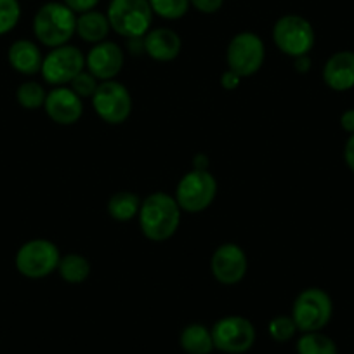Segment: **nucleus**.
<instances>
[{"instance_id": "nucleus-1", "label": "nucleus", "mask_w": 354, "mask_h": 354, "mask_svg": "<svg viewBox=\"0 0 354 354\" xmlns=\"http://www.w3.org/2000/svg\"><path fill=\"white\" fill-rule=\"evenodd\" d=\"M181 216L183 210L174 195L155 192L142 198L138 214L139 230L146 240L162 243L177 233L181 226Z\"/></svg>"}, {"instance_id": "nucleus-2", "label": "nucleus", "mask_w": 354, "mask_h": 354, "mask_svg": "<svg viewBox=\"0 0 354 354\" xmlns=\"http://www.w3.org/2000/svg\"><path fill=\"white\" fill-rule=\"evenodd\" d=\"M37 42L54 49L70 44L77 33V15L63 2H46L33 16Z\"/></svg>"}, {"instance_id": "nucleus-3", "label": "nucleus", "mask_w": 354, "mask_h": 354, "mask_svg": "<svg viewBox=\"0 0 354 354\" xmlns=\"http://www.w3.org/2000/svg\"><path fill=\"white\" fill-rule=\"evenodd\" d=\"M106 16L111 32L134 40L142 39L151 30L155 15L148 0H110Z\"/></svg>"}, {"instance_id": "nucleus-4", "label": "nucleus", "mask_w": 354, "mask_h": 354, "mask_svg": "<svg viewBox=\"0 0 354 354\" xmlns=\"http://www.w3.org/2000/svg\"><path fill=\"white\" fill-rule=\"evenodd\" d=\"M61 252L54 241L46 238L28 240L18 248L15 266L21 277L28 280H44L57 271Z\"/></svg>"}, {"instance_id": "nucleus-5", "label": "nucleus", "mask_w": 354, "mask_h": 354, "mask_svg": "<svg viewBox=\"0 0 354 354\" xmlns=\"http://www.w3.org/2000/svg\"><path fill=\"white\" fill-rule=\"evenodd\" d=\"M217 189H219L217 179L209 169H193L179 179L174 198L183 212L200 214L212 205L217 196Z\"/></svg>"}, {"instance_id": "nucleus-6", "label": "nucleus", "mask_w": 354, "mask_h": 354, "mask_svg": "<svg viewBox=\"0 0 354 354\" xmlns=\"http://www.w3.org/2000/svg\"><path fill=\"white\" fill-rule=\"evenodd\" d=\"M333 315L332 297L323 288L309 287L295 297L290 316L294 318L297 330L306 332H322L330 323Z\"/></svg>"}, {"instance_id": "nucleus-7", "label": "nucleus", "mask_w": 354, "mask_h": 354, "mask_svg": "<svg viewBox=\"0 0 354 354\" xmlns=\"http://www.w3.org/2000/svg\"><path fill=\"white\" fill-rule=\"evenodd\" d=\"M273 42L285 56H309L316 44V32L311 23L299 15H285L273 26Z\"/></svg>"}, {"instance_id": "nucleus-8", "label": "nucleus", "mask_w": 354, "mask_h": 354, "mask_svg": "<svg viewBox=\"0 0 354 354\" xmlns=\"http://www.w3.org/2000/svg\"><path fill=\"white\" fill-rule=\"evenodd\" d=\"M266 59V46L261 37L254 32H240L230 40L226 47L227 70L234 71L241 78L257 73Z\"/></svg>"}, {"instance_id": "nucleus-9", "label": "nucleus", "mask_w": 354, "mask_h": 354, "mask_svg": "<svg viewBox=\"0 0 354 354\" xmlns=\"http://www.w3.org/2000/svg\"><path fill=\"white\" fill-rule=\"evenodd\" d=\"M84 70V53L78 47L66 44V46L54 47L44 56L40 75L53 87H64L70 85L71 80Z\"/></svg>"}, {"instance_id": "nucleus-10", "label": "nucleus", "mask_w": 354, "mask_h": 354, "mask_svg": "<svg viewBox=\"0 0 354 354\" xmlns=\"http://www.w3.org/2000/svg\"><path fill=\"white\" fill-rule=\"evenodd\" d=\"M91 101L97 117L108 125H122L132 113L131 93L118 80L101 82Z\"/></svg>"}, {"instance_id": "nucleus-11", "label": "nucleus", "mask_w": 354, "mask_h": 354, "mask_svg": "<svg viewBox=\"0 0 354 354\" xmlns=\"http://www.w3.org/2000/svg\"><path fill=\"white\" fill-rule=\"evenodd\" d=\"M214 346L224 354H245L255 344V326L250 319L238 315H230L214 323Z\"/></svg>"}, {"instance_id": "nucleus-12", "label": "nucleus", "mask_w": 354, "mask_h": 354, "mask_svg": "<svg viewBox=\"0 0 354 354\" xmlns=\"http://www.w3.org/2000/svg\"><path fill=\"white\" fill-rule=\"evenodd\" d=\"M248 257L236 243H223L210 257V273L221 285H236L247 277Z\"/></svg>"}, {"instance_id": "nucleus-13", "label": "nucleus", "mask_w": 354, "mask_h": 354, "mask_svg": "<svg viewBox=\"0 0 354 354\" xmlns=\"http://www.w3.org/2000/svg\"><path fill=\"white\" fill-rule=\"evenodd\" d=\"M125 54L117 42L104 40L91 47L85 54V70L100 82L115 80L124 70Z\"/></svg>"}, {"instance_id": "nucleus-14", "label": "nucleus", "mask_w": 354, "mask_h": 354, "mask_svg": "<svg viewBox=\"0 0 354 354\" xmlns=\"http://www.w3.org/2000/svg\"><path fill=\"white\" fill-rule=\"evenodd\" d=\"M44 110L54 124L64 127L75 125L84 115V100L78 97L68 85L54 87L50 93H47Z\"/></svg>"}, {"instance_id": "nucleus-15", "label": "nucleus", "mask_w": 354, "mask_h": 354, "mask_svg": "<svg viewBox=\"0 0 354 354\" xmlns=\"http://www.w3.org/2000/svg\"><path fill=\"white\" fill-rule=\"evenodd\" d=\"M145 54L158 63H170L177 59L183 49V40L179 33L167 26L151 28L142 37Z\"/></svg>"}, {"instance_id": "nucleus-16", "label": "nucleus", "mask_w": 354, "mask_h": 354, "mask_svg": "<svg viewBox=\"0 0 354 354\" xmlns=\"http://www.w3.org/2000/svg\"><path fill=\"white\" fill-rule=\"evenodd\" d=\"M323 82L335 93H346L354 87L353 50H339L326 59L323 66Z\"/></svg>"}, {"instance_id": "nucleus-17", "label": "nucleus", "mask_w": 354, "mask_h": 354, "mask_svg": "<svg viewBox=\"0 0 354 354\" xmlns=\"http://www.w3.org/2000/svg\"><path fill=\"white\" fill-rule=\"evenodd\" d=\"M8 61L15 71L25 77H33L40 73L44 54L39 44L28 39H19L11 44L8 50Z\"/></svg>"}, {"instance_id": "nucleus-18", "label": "nucleus", "mask_w": 354, "mask_h": 354, "mask_svg": "<svg viewBox=\"0 0 354 354\" xmlns=\"http://www.w3.org/2000/svg\"><path fill=\"white\" fill-rule=\"evenodd\" d=\"M111 32L110 21H108L106 12L101 11H87L77 15V33L75 35L80 37L84 42L96 44L108 40V35Z\"/></svg>"}, {"instance_id": "nucleus-19", "label": "nucleus", "mask_w": 354, "mask_h": 354, "mask_svg": "<svg viewBox=\"0 0 354 354\" xmlns=\"http://www.w3.org/2000/svg\"><path fill=\"white\" fill-rule=\"evenodd\" d=\"M179 344L186 354H210L216 349L212 330L202 323L186 325L179 335Z\"/></svg>"}, {"instance_id": "nucleus-20", "label": "nucleus", "mask_w": 354, "mask_h": 354, "mask_svg": "<svg viewBox=\"0 0 354 354\" xmlns=\"http://www.w3.org/2000/svg\"><path fill=\"white\" fill-rule=\"evenodd\" d=\"M141 202L142 200L136 193L124 189V192H117L110 196L106 210L111 219L117 223H131V221L138 219Z\"/></svg>"}, {"instance_id": "nucleus-21", "label": "nucleus", "mask_w": 354, "mask_h": 354, "mask_svg": "<svg viewBox=\"0 0 354 354\" xmlns=\"http://www.w3.org/2000/svg\"><path fill=\"white\" fill-rule=\"evenodd\" d=\"M91 262L85 255L80 254H66L61 255L59 266H57V273L63 281L70 285H80L91 277Z\"/></svg>"}, {"instance_id": "nucleus-22", "label": "nucleus", "mask_w": 354, "mask_h": 354, "mask_svg": "<svg viewBox=\"0 0 354 354\" xmlns=\"http://www.w3.org/2000/svg\"><path fill=\"white\" fill-rule=\"evenodd\" d=\"M295 349H297V354H339L333 339L322 332L302 333L297 339Z\"/></svg>"}, {"instance_id": "nucleus-23", "label": "nucleus", "mask_w": 354, "mask_h": 354, "mask_svg": "<svg viewBox=\"0 0 354 354\" xmlns=\"http://www.w3.org/2000/svg\"><path fill=\"white\" fill-rule=\"evenodd\" d=\"M47 91L44 88L42 84L35 80H26L23 82L21 85L16 91V101L21 108L25 110H39V108H44L46 104Z\"/></svg>"}, {"instance_id": "nucleus-24", "label": "nucleus", "mask_w": 354, "mask_h": 354, "mask_svg": "<svg viewBox=\"0 0 354 354\" xmlns=\"http://www.w3.org/2000/svg\"><path fill=\"white\" fill-rule=\"evenodd\" d=\"M153 15L167 21H177L188 15L189 0H148Z\"/></svg>"}, {"instance_id": "nucleus-25", "label": "nucleus", "mask_w": 354, "mask_h": 354, "mask_svg": "<svg viewBox=\"0 0 354 354\" xmlns=\"http://www.w3.org/2000/svg\"><path fill=\"white\" fill-rule=\"evenodd\" d=\"M297 332V325H295L294 318H292L290 315L274 316L270 322V325H268V333H270V337L274 342L280 344L288 342V340L294 339Z\"/></svg>"}, {"instance_id": "nucleus-26", "label": "nucleus", "mask_w": 354, "mask_h": 354, "mask_svg": "<svg viewBox=\"0 0 354 354\" xmlns=\"http://www.w3.org/2000/svg\"><path fill=\"white\" fill-rule=\"evenodd\" d=\"M21 19L19 0H0V37L8 35Z\"/></svg>"}, {"instance_id": "nucleus-27", "label": "nucleus", "mask_w": 354, "mask_h": 354, "mask_svg": "<svg viewBox=\"0 0 354 354\" xmlns=\"http://www.w3.org/2000/svg\"><path fill=\"white\" fill-rule=\"evenodd\" d=\"M100 84L101 82L97 80L93 73H88L87 70H84L71 80V84L68 85V87H70L78 97H82V100H93Z\"/></svg>"}, {"instance_id": "nucleus-28", "label": "nucleus", "mask_w": 354, "mask_h": 354, "mask_svg": "<svg viewBox=\"0 0 354 354\" xmlns=\"http://www.w3.org/2000/svg\"><path fill=\"white\" fill-rule=\"evenodd\" d=\"M189 4L202 15H216L224 6V0H189Z\"/></svg>"}, {"instance_id": "nucleus-29", "label": "nucleus", "mask_w": 354, "mask_h": 354, "mask_svg": "<svg viewBox=\"0 0 354 354\" xmlns=\"http://www.w3.org/2000/svg\"><path fill=\"white\" fill-rule=\"evenodd\" d=\"M63 4H66L75 15H82V12L94 11L100 4V0H61Z\"/></svg>"}, {"instance_id": "nucleus-30", "label": "nucleus", "mask_w": 354, "mask_h": 354, "mask_svg": "<svg viewBox=\"0 0 354 354\" xmlns=\"http://www.w3.org/2000/svg\"><path fill=\"white\" fill-rule=\"evenodd\" d=\"M241 80H243V78L231 70H226L221 75V85H223L224 91H236V88L240 87Z\"/></svg>"}, {"instance_id": "nucleus-31", "label": "nucleus", "mask_w": 354, "mask_h": 354, "mask_svg": "<svg viewBox=\"0 0 354 354\" xmlns=\"http://www.w3.org/2000/svg\"><path fill=\"white\" fill-rule=\"evenodd\" d=\"M344 162L349 167L351 172H354V134L349 136L344 146Z\"/></svg>"}, {"instance_id": "nucleus-32", "label": "nucleus", "mask_w": 354, "mask_h": 354, "mask_svg": "<svg viewBox=\"0 0 354 354\" xmlns=\"http://www.w3.org/2000/svg\"><path fill=\"white\" fill-rule=\"evenodd\" d=\"M340 127L347 132V134H354V108L346 110L340 115Z\"/></svg>"}, {"instance_id": "nucleus-33", "label": "nucleus", "mask_w": 354, "mask_h": 354, "mask_svg": "<svg viewBox=\"0 0 354 354\" xmlns=\"http://www.w3.org/2000/svg\"><path fill=\"white\" fill-rule=\"evenodd\" d=\"M294 66L297 73H308L311 70V57L309 56H301L294 59Z\"/></svg>"}]
</instances>
